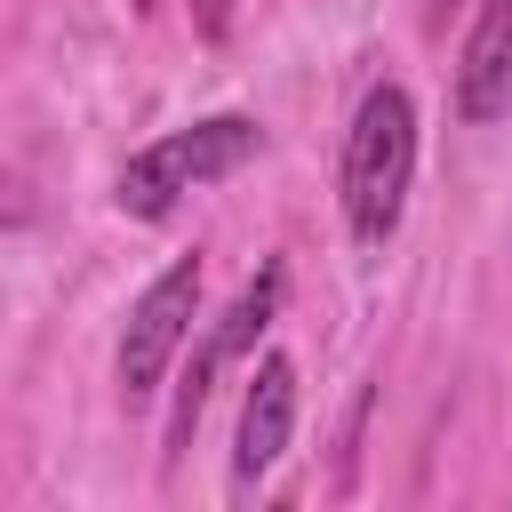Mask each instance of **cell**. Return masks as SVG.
<instances>
[{"mask_svg":"<svg viewBox=\"0 0 512 512\" xmlns=\"http://www.w3.org/2000/svg\"><path fill=\"white\" fill-rule=\"evenodd\" d=\"M512 104V0H480L464 64H456V112L464 120H496Z\"/></svg>","mask_w":512,"mask_h":512,"instance_id":"5","label":"cell"},{"mask_svg":"<svg viewBox=\"0 0 512 512\" xmlns=\"http://www.w3.org/2000/svg\"><path fill=\"white\" fill-rule=\"evenodd\" d=\"M256 120L248 112H216V120H192V128H176V136H160V144H144L128 168H120V184H112V200L128 208V216H144V224H160L192 184H216V176H232V168H248L256 160Z\"/></svg>","mask_w":512,"mask_h":512,"instance_id":"2","label":"cell"},{"mask_svg":"<svg viewBox=\"0 0 512 512\" xmlns=\"http://www.w3.org/2000/svg\"><path fill=\"white\" fill-rule=\"evenodd\" d=\"M408 176H416V104L400 80H376L344 136V224L360 248H384L400 232Z\"/></svg>","mask_w":512,"mask_h":512,"instance_id":"1","label":"cell"},{"mask_svg":"<svg viewBox=\"0 0 512 512\" xmlns=\"http://www.w3.org/2000/svg\"><path fill=\"white\" fill-rule=\"evenodd\" d=\"M288 432H296V360L288 352H264L256 376H248V392H240V432H232V488L240 496L280 464Z\"/></svg>","mask_w":512,"mask_h":512,"instance_id":"4","label":"cell"},{"mask_svg":"<svg viewBox=\"0 0 512 512\" xmlns=\"http://www.w3.org/2000/svg\"><path fill=\"white\" fill-rule=\"evenodd\" d=\"M192 312H200V256H176L136 304H128V328H120V400H152L168 360L184 352L192 336Z\"/></svg>","mask_w":512,"mask_h":512,"instance_id":"3","label":"cell"},{"mask_svg":"<svg viewBox=\"0 0 512 512\" xmlns=\"http://www.w3.org/2000/svg\"><path fill=\"white\" fill-rule=\"evenodd\" d=\"M192 8H200V32H208V40L232 24V0H192Z\"/></svg>","mask_w":512,"mask_h":512,"instance_id":"6","label":"cell"},{"mask_svg":"<svg viewBox=\"0 0 512 512\" xmlns=\"http://www.w3.org/2000/svg\"><path fill=\"white\" fill-rule=\"evenodd\" d=\"M448 8H456V0H440V16H448Z\"/></svg>","mask_w":512,"mask_h":512,"instance_id":"7","label":"cell"}]
</instances>
